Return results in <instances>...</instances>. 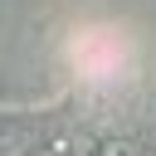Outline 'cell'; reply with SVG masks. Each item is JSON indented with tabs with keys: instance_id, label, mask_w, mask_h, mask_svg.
Masks as SVG:
<instances>
[{
	"instance_id": "cell-1",
	"label": "cell",
	"mask_w": 156,
	"mask_h": 156,
	"mask_svg": "<svg viewBox=\"0 0 156 156\" xmlns=\"http://www.w3.org/2000/svg\"><path fill=\"white\" fill-rule=\"evenodd\" d=\"M98 156H132V146H102Z\"/></svg>"
}]
</instances>
